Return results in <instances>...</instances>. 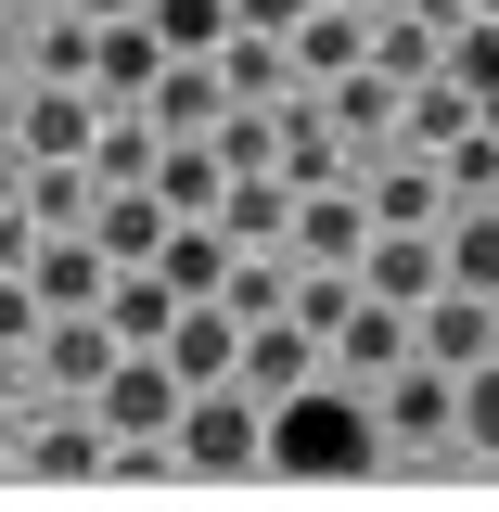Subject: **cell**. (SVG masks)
Segmentation results:
<instances>
[{"mask_svg": "<svg viewBox=\"0 0 499 512\" xmlns=\"http://www.w3.org/2000/svg\"><path fill=\"white\" fill-rule=\"evenodd\" d=\"M26 282H39V308H103L116 256L90 244V231H39V256H26Z\"/></svg>", "mask_w": 499, "mask_h": 512, "instance_id": "13", "label": "cell"}, {"mask_svg": "<svg viewBox=\"0 0 499 512\" xmlns=\"http://www.w3.org/2000/svg\"><path fill=\"white\" fill-rule=\"evenodd\" d=\"M39 77H90V13H52V39H39Z\"/></svg>", "mask_w": 499, "mask_h": 512, "instance_id": "29", "label": "cell"}, {"mask_svg": "<svg viewBox=\"0 0 499 512\" xmlns=\"http://www.w3.org/2000/svg\"><path fill=\"white\" fill-rule=\"evenodd\" d=\"M320 116H333V141H346V154L372 167L384 141H397V77H384V64L359 52V64H346V77H320Z\"/></svg>", "mask_w": 499, "mask_h": 512, "instance_id": "7", "label": "cell"}, {"mask_svg": "<svg viewBox=\"0 0 499 512\" xmlns=\"http://www.w3.org/2000/svg\"><path fill=\"white\" fill-rule=\"evenodd\" d=\"M384 461V423H372V397L359 384H282L269 397V474L282 487H346V474H372Z\"/></svg>", "mask_w": 499, "mask_h": 512, "instance_id": "1", "label": "cell"}, {"mask_svg": "<svg viewBox=\"0 0 499 512\" xmlns=\"http://www.w3.org/2000/svg\"><path fill=\"white\" fill-rule=\"evenodd\" d=\"M474 128H499V77H487V90H474Z\"/></svg>", "mask_w": 499, "mask_h": 512, "instance_id": "34", "label": "cell"}, {"mask_svg": "<svg viewBox=\"0 0 499 512\" xmlns=\"http://www.w3.org/2000/svg\"><path fill=\"white\" fill-rule=\"evenodd\" d=\"M0 448H13V423H0Z\"/></svg>", "mask_w": 499, "mask_h": 512, "instance_id": "35", "label": "cell"}, {"mask_svg": "<svg viewBox=\"0 0 499 512\" xmlns=\"http://www.w3.org/2000/svg\"><path fill=\"white\" fill-rule=\"evenodd\" d=\"M346 295H359V269H308V256H295V320H308V333H333Z\"/></svg>", "mask_w": 499, "mask_h": 512, "instance_id": "28", "label": "cell"}, {"mask_svg": "<svg viewBox=\"0 0 499 512\" xmlns=\"http://www.w3.org/2000/svg\"><path fill=\"white\" fill-rule=\"evenodd\" d=\"M13 180H26V154H13V141H0V205H13Z\"/></svg>", "mask_w": 499, "mask_h": 512, "instance_id": "33", "label": "cell"}, {"mask_svg": "<svg viewBox=\"0 0 499 512\" xmlns=\"http://www.w3.org/2000/svg\"><path fill=\"white\" fill-rule=\"evenodd\" d=\"M141 13H154L167 52H218V39H231V0H141Z\"/></svg>", "mask_w": 499, "mask_h": 512, "instance_id": "27", "label": "cell"}, {"mask_svg": "<svg viewBox=\"0 0 499 512\" xmlns=\"http://www.w3.org/2000/svg\"><path fill=\"white\" fill-rule=\"evenodd\" d=\"M295 13L308 0H231V26H269V39H295Z\"/></svg>", "mask_w": 499, "mask_h": 512, "instance_id": "31", "label": "cell"}, {"mask_svg": "<svg viewBox=\"0 0 499 512\" xmlns=\"http://www.w3.org/2000/svg\"><path fill=\"white\" fill-rule=\"evenodd\" d=\"M320 372V333L295 308L282 320H244V359H231V384H256V397H282V384H308Z\"/></svg>", "mask_w": 499, "mask_h": 512, "instance_id": "17", "label": "cell"}, {"mask_svg": "<svg viewBox=\"0 0 499 512\" xmlns=\"http://www.w3.org/2000/svg\"><path fill=\"white\" fill-rule=\"evenodd\" d=\"M436 180H448V205H499V128H461L436 154Z\"/></svg>", "mask_w": 499, "mask_h": 512, "instance_id": "25", "label": "cell"}, {"mask_svg": "<svg viewBox=\"0 0 499 512\" xmlns=\"http://www.w3.org/2000/svg\"><path fill=\"white\" fill-rule=\"evenodd\" d=\"M218 103H231V77H218V52H167V64H154V90H141V116H154V141H205V128H218Z\"/></svg>", "mask_w": 499, "mask_h": 512, "instance_id": "6", "label": "cell"}, {"mask_svg": "<svg viewBox=\"0 0 499 512\" xmlns=\"http://www.w3.org/2000/svg\"><path fill=\"white\" fill-rule=\"evenodd\" d=\"M282 244L308 256V269H359V244H372V205H359V167L346 180H308L295 192V231Z\"/></svg>", "mask_w": 499, "mask_h": 512, "instance_id": "5", "label": "cell"}, {"mask_svg": "<svg viewBox=\"0 0 499 512\" xmlns=\"http://www.w3.org/2000/svg\"><path fill=\"white\" fill-rule=\"evenodd\" d=\"M474 13H499V0H474Z\"/></svg>", "mask_w": 499, "mask_h": 512, "instance_id": "36", "label": "cell"}, {"mask_svg": "<svg viewBox=\"0 0 499 512\" xmlns=\"http://www.w3.org/2000/svg\"><path fill=\"white\" fill-rule=\"evenodd\" d=\"M359 205H372V231H436V218H448V180H436V154L384 141L372 167H359Z\"/></svg>", "mask_w": 499, "mask_h": 512, "instance_id": "4", "label": "cell"}, {"mask_svg": "<svg viewBox=\"0 0 499 512\" xmlns=\"http://www.w3.org/2000/svg\"><path fill=\"white\" fill-rule=\"evenodd\" d=\"M103 410H39L26 423V461H39V487H103Z\"/></svg>", "mask_w": 499, "mask_h": 512, "instance_id": "10", "label": "cell"}, {"mask_svg": "<svg viewBox=\"0 0 499 512\" xmlns=\"http://www.w3.org/2000/svg\"><path fill=\"white\" fill-rule=\"evenodd\" d=\"M231 359H244V320L218 308V295H180V320H167V372H180V384H231Z\"/></svg>", "mask_w": 499, "mask_h": 512, "instance_id": "12", "label": "cell"}, {"mask_svg": "<svg viewBox=\"0 0 499 512\" xmlns=\"http://www.w3.org/2000/svg\"><path fill=\"white\" fill-rule=\"evenodd\" d=\"M26 256H39V218H26V192H13V205H0V269H26Z\"/></svg>", "mask_w": 499, "mask_h": 512, "instance_id": "30", "label": "cell"}, {"mask_svg": "<svg viewBox=\"0 0 499 512\" xmlns=\"http://www.w3.org/2000/svg\"><path fill=\"white\" fill-rule=\"evenodd\" d=\"M359 26H372V13H359V0H308V13H295V77H346V64H359Z\"/></svg>", "mask_w": 499, "mask_h": 512, "instance_id": "20", "label": "cell"}, {"mask_svg": "<svg viewBox=\"0 0 499 512\" xmlns=\"http://www.w3.org/2000/svg\"><path fill=\"white\" fill-rule=\"evenodd\" d=\"M205 218H218L231 244H282V231H295V180H282V167H231Z\"/></svg>", "mask_w": 499, "mask_h": 512, "instance_id": "14", "label": "cell"}, {"mask_svg": "<svg viewBox=\"0 0 499 512\" xmlns=\"http://www.w3.org/2000/svg\"><path fill=\"white\" fill-rule=\"evenodd\" d=\"M90 244L116 256V269H141V256L167 244V192H154V180H103V192H90Z\"/></svg>", "mask_w": 499, "mask_h": 512, "instance_id": "11", "label": "cell"}, {"mask_svg": "<svg viewBox=\"0 0 499 512\" xmlns=\"http://www.w3.org/2000/svg\"><path fill=\"white\" fill-rule=\"evenodd\" d=\"M372 423H384V448H448L461 436V372H436L410 346L397 372H372Z\"/></svg>", "mask_w": 499, "mask_h": 512, "instance_id": "3", "label": "cell"}, {"mask_svg": "<svg viewBox=\"0 0 499 512\" xmlns=\"http://www.w3.org/2000/svg\"><path fill=\"white\" fill-rule=\"evenodd\" d=\"M154 64H167L154 13H103V26H90V103H141V90H154Z\"/></svg>", "mask_w": 499, "mask_h": 512, "instance_id": "8", "label": "cell"}, {"mask_svg": "<svg viewBox=\"0 0 499 512\" xmlns=\"http://www.w3.org/2000/svg\"><path fill=\"white\" fill-rule=\"evenodd\" d=\"M448 448H474V461H499V346L474 359V372H461V436H448Z\"/></svg>", "mask_w": 499, "mask_h": 512, "instance_id": "26", "label": "cell"}, {"mask_svg": "<svg viewBox=\"0 0 499 512\" xmlns=\"http://www.w3.org/2000/svg\"><path fill=\"white\" fill-rule=\"evenodd\" d=\"M359 13H372V0H359Z\"/></svg>", "mask_w": 499, "mask_h": 512, "instance_id": "37", "label": "cell"}, {"mask_svg": "<svg viewBox=\"0 0 499 512\" xmlns=\"http://www.w3.org/2000/svg\"><path fill=\"white\" fill-rule=\"evenodd\" d=\"M90 180H154V116H141V103L90 128Z\"/></svg>", "mask_w": 499, "mask_h": 512, "instance_id": "24", "label": "cell"}, {"mask_svg": "<svg viewBox=\"0 0 499 512\" xmlns=\"http://www.w3.org/2000/svg\"><path fill=\"white\" fill-rule=\"evenodd\" d=\"M218 180H231V167H218V141H154V192H167V218H205Z\"/></svg>", "mask_w": 499, "mask_h": 512, "instance_id": "22", "label": "cell"}, {"mask_svg": "<svg viewBox=\"0 0 499 512\" xmlns=\"http://www.w3.org/2000/svg\"><path fill=\"white\" fill-rule=\"evenodd\" d=\"M436 282H448L436 231H372V244H359V295H384V308H423Z\"/></svg>", "mask_w": 499, "mask_h": 512, "instance_id": "9", "label": "cell"}, {"mask_svg": "<svg viewBox=\"0 0 499 512\" xmlns=\"http://www.w3.org/2000/svg\"><path fill=\"white\" fill-rule=\"evenodd\" d=\"M436 244H448V282L499 295V205H448V218H436Z\"/></svg>", "mask_w": 499, "mask_h": 512, "instance_id": "23", "label": "cell"}, {"mask_svg": "<svg viewBox=\"0 0 499 512\" xmlns=\"http://www.w3.org/2000/svg\"><path fill=\"white\" fill-rule=\"evenodd\" d=\"M90 128H103V103H90V77H39V103H26V167L39 154H90Z\"/></svg>", "mask_w": 499, "mask_h": 512, "instance_id": "18", "label": "cell"}, {"mask_svg": "<svg viewBox=\"0 0 499 512\" xmlns=\"http://www.w3.org/2000/svg\"><path fill=\"white\" fill-rule=\"evenodd\" d=\"M231 231H218V218H167V244H154V282H167V295H218V282H231Z\"/></svg>", "mask_w": 499, "mask_h": 512, "instance_id": "19", "label": "cell"}, {"mask_svg": "<svg viewBox=\"0 0 499 512\" xmlns=\"http://www.w3.org/2000/svg\"><path fill=\"white\" fill-rule=\"evenodd\" d=\"M359 52H372L384 77L410 90V77H436V52H448V26H423V13H372V26H359Z\"/></svg>", "mask_w": 499, "mask_h": 512, "instance_id": "21", "label": "cell"}, {"mask_svg": "<svg viewBox=\"0 0 499 512\" xmlns=\"http://www.w3.org/2000/svg\"><path fill=\"white\" fill-rule=\"evenodd\" d=\"M39 359H52L64 397H90V384L116 372V320H103V308H52V320H39Z\"/></svg>", "mask_w": 499, "mask_h": 512, "instance_id": "16", "label": "cell"}, {"mask_svg": "<svg viewBox=\"0 0 499 512\" xmlns=\"http://www.w3.org/2000/svg\"><path fill=\"white\" fill-rule=\"evenodd\" d=\"M167 448H180V474H269V397L256 384H192Z\"/></svg>", "mask_w": 499, "mask_h": 512, "instance_id": "2", "label": "cell"}, {"mask_svg": "<svg viewBox=\"0 0 499 512\" xmlns=\"http://www.w3.org/2000/svg\"><path fill=\"white\" fill-rule=\"evenodd\" d=\"M64 13H90V26H103V13H141V0H64Z\"/></svg>", "mask_w": 499, "mask_h": 512, "instance_id": "32", "label": "cell"}, {"mask_svg": "<svg viewBox=\"0 0 499 512\" xmlns=\"http://www.w3.org/2000/svg\"><path fill=\"white\" fill-rule=\"evenodd\" d=\"M320 346L346 359V384H372V372H397V359H410V308H384V295H346V320H333Z\"/></svg>", "mask_w": 499, "mask_h": 512, "instance_id": "15", "label": "cell"}]
</instances>
